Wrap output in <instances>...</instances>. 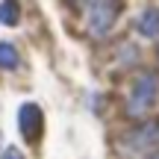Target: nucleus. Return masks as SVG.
<instances>
[{"label":"nucleus","instance_id":"nucleus-6","mask_svg":"<svg viewBox=\"0 0 159 159\" xmlns=\"http://www.w3.org/2000/svg\"><path fill=\"white\" fill-rule=\"evenodd\" d=\"M18 50H15V44L12 41H0V68H18Z\"/></svg>","mask_w":159,"mask_h":159},{"label":"nucleus","instance_id":"nucleus-4","mask_svg":"<svg viewBox=\"0 0 159 159\" xmlns=\"http://www.w3.org/2000/svg\"><path fill=\"white\" fill-rule=\"evenodd\" d=\"M136 30H139V35H144V39H156L159 35V6H148V9L139 12Z\"/></svg>","mask_w":159,"mask_h":159},{"label":"nucleus","instance_id":"nucleus-3","mask_svg":"<svg viewBox=\"0 0 159 159\" xmlns=\"http://www.w3.org/2000/svg\"><path fill=\"white\" fill-rule=\"evenodd\" d=\"M18 130H21V136L27 139V142H35V139L41 136V130H44V115H41V109L35 106V103H24V106L18 109Z\"/></svg>","mask_w":159,"mask_h":159},{"label":"nucleus","instance_id":"nucleus-2","mask_svg":"<svg viewBox=\"0 0 159 159\" xmlns=\"http://www.w3.org/2000/svg\"><path fill=\"white\" fill-rule=\"evenodd\" d=\"M156 91H159L156 74H142V77H136L133 91H130V112H133V115H142L144 109H150V103L156 100Z\"/></svg>","mask_w":159,"mask_h":159},{"label":"nucleus","instance_id":"nucleus-1","mask_svg":"<svg viewBox=\"0 0 159 159\" xmlns=\"http://www.w3.org/2000/svg\"><path fill=\"white\" fill-rule=\"evenodd\" d=\"M118 21V0H91L89 3V33L94 39H106Z\"/></svg>","mask_w":159,"mask_h":159},{"label":"nucleus","instance_id":"nucleus-9","mask_svg":"<svg viewBox=\"0 0 159 159\" xmlns=\"http://www.w3.org/2000/svg\"><path fill=\"white\" fill-rule=\"evenodd\" d=\"M153 159H159V156H153Z\"/></svg>","mask_w":159,"mask_h":159},{"label":"nucleus","instance_id":"nucleus-7","mask_svg":"<svg viewBox=\"0 0 159 159\" xmlns=\"http://www.w3.org/2000/svg\"><path fill=\"white\" fill-rule=\"evenodd\" d=\"M0 159H24V153H21L18 148H6V150H3V156H0Z\"/></svg>","mask_w":159,"mask_h":159},{"label":"nucleus","instance_id":"nucleus-5","mask_svg":"<svg viewBox=\"0 0 159 159\" xmlns=\"http://www.w3.org/2000/svg\"><path fill=\"white\" fill-rule=\"evenodd\" d=\"M0 24L3 27L21 24V6H18V0H0Z\"/></svg>","mask_w":159,"mask_h":159},{"label":"nucleus","instance_id":"nucleus-8","mask_svg":"<svg viewBox=\"0 0 159 159\" xmlns=\"http://www.w3.org/2000/svg\"><path fill=\"white\" fill-rule=\"evenodd\" d=\"M85 3H91V0H85Z\"/></svg>","mask_w":159,"mask_h":159}]
</instances>
